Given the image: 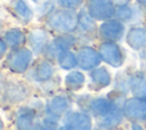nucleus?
I'll list each match as a JSON object with an SVG mask.
<instances>
[{
    "mask_svg": "<svg viewBox=\"0 0 146 130\" xmlns=\"http://www.w3.org/2000/svg\"><path fill=\"white\" fill-rule=\"evenodd\" d=\"M129 44L135 49H140L146 46V30L141 27H136L130 31Z\"/></svg>",
    "mask_w": 146,
    "mask_h": 130,
    "instance_id": "nucleus-1",
    "label": "nucleus"
},
{
    "mask_svg": "<svg viewBox=\"0 0 146 130\" xmlns=\"http://www.w3.org/2000/svg\"><path fill=\"white\" fill-rule=\"evenodd\" d=\"M139 2L143 5V7H145V8H146V0H139Z\"/></svg>",
    "mask_w": 146,
    "mask_h": 130,
    "instance_id": "nucleus-2",
    "label": "nucleus"
}]
</instances>
